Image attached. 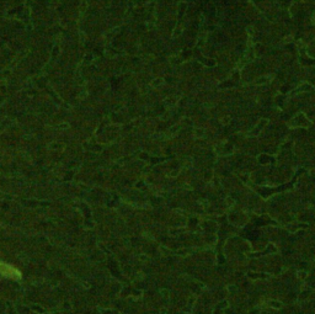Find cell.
I'll return each mask as SVG.
<instances>
[{
	"label": "cell",
	"mask_w": 315,
	"mask_h": 314,
	"mask_svg": "<svg viewBox=\"0 0 315 314\" xmlns=\"http://www.w3.org/2000/svg\"><path fill=\"white\" fill-rule=\"evenodd\" d=\"M313 89H314L313 85H310L309 83H301V84L293 91V94H298V93H309V91H313Z\"/></svg>",
	"instance_id": "3957f363"
},
{
	"label": "cell",
	"mask_w": 315,
	"mask_h": 314,
	"mask_svg": "<svg viewBox=\"0 0 315 314\" xmlns=\"http://www.w3.org/2000/svg\"><path fill=\"white\" fill-rule=\"evenodd\" d=\"M268 122H270V121H268L267 118H262V120H260V121L257 122V125H256V126L254 127V129H252L251 132H249V133H247V136H250V137L257 136L260 132H262L263 128H265V127H266V126L268 125Z\"/></svg>",
	"instance_id": "7a4b0ae2"
},
{
	"label": "cell",
	"mask_w": 315,
	"mask_h": 314,
	"mask_svg": "<svg viewBox=\"0 0 315 314\" xmlns=\"http://www.w3.org/2000/svg\"><path fill=\"white\" fill-rule=\"evenodd\" d=\"M228 202H229V205H230V206H234V205H235V201H234V200H231V198H228Z\"/></svg>",
	"instance_id": "ba28073f"
},
{
	"label": "cell",
	"mask_w": 315,
	"mask_h": 314,
	"mask_svg": "<svg viewBox=\"0 0 315 314\" xmlns=\"http://www.w3.org/2000/svg\"><path fill=\"white\" fill-rule=\"evenodd\" d=\"M310 125H311V122L308 120V117L303 112H299L292 121L288 122V126L294 127V128L296 127H305V128H308Z\"/></svg>",
	"instance_id": "6da1fadb"
},
{
	"label": "cell",
	"mask_w": 315,
	"mask_h": 314,
	"mask_svg": "<svg viewBox=\"0 0 315 314\" xmlns=\"http://www.w3.org/2000/svg\"><path fill=\"white\" fill-rule=\"evenodd\" d=\"M273 75H265V76H261V78H259V79L255 80V84L256 85H263V84H267V83H270L271 80H272Z\"/></svg>",
	"instance_id": "277c9868"
},
{
	"label": "cell",
	"mask_w": 315,
	"mask_h": 314,
	"mask_svg": "<svg viewBox=\"0 0 315 314\" xmlns=\"http://www.w3.org/2000/svg\"><path fill=\"white\" fill-rule=\"evenodd\" d=\"M228 290H229V291H231V292H236V288H235V287H234V286H233V285H230V286L228 287Z\"/></svg>",
	"instance_id": "52a82bcc"
},
{
	"label": "cell",
	"mask_w": 315,
	"mask_h": 314,
	"mask_svg": "<svg viewBox=\"0 0 315 314\" xmlns=\"http://www.w3.org/2000/svg\"><path fill=\"white\" fill-rule=\"evenodd\" d=\"M268 305L273 308V309H281L283 307V303L279 300H274V299H270L268 300Z\"/></svg>",
	"instance_id": "5b68a950"
},
{
	"label": "cell",
	"mask_w": 315,
	"mask_h": 314,
	"mask_svg": "<svg viewBox=\"0 0 315 314\" xmlns=\"http://www.w3.org/2000/svg\"><path fill=\"white\" fill-rule=\"evenodd\" d=\"M304 276H306V272H304V271H298V277H299V278H303Z\"/></svg>",
	"instance_id": "8992f818"
}]
</instances>
